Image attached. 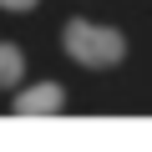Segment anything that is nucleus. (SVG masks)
Wrapping results in <instances>:
<instances>
[{
    "label": "nucleus",
    "instance_id": "7ed1b4c3",
    "mask_svg": "<svg viewBox=\"0 0 152 152\" xmlns=\"http://www.w3.org/2000/svg\"><path fill=\"white\" fill-rule=\"evenodd\" d=\"M15 81H20V51L0 41V86H15Z\"/></svg>",
    "mask_w": 152,
    "mask_h": 152
},
{
    "label": "nucleus",
    "instance_id": "f03ea898",
    "mask_svg": "<svg viewBox=\"0 0 152 152\" xmlns=\"http://www.w3.org/2000/svg\"><path fill=\"white\" fill-rule=\"evenodd\" d=\"M61 102H66V91L46 81V86H31L15 96V117H51V112H61Z\"/></svg>",
    "mask_w": 152,
    "mask_h": 152
},
{
    "label": "nucleus",
    "instance_id": "f257e3e1",
    "mask_svg": "<svg viewBox=\"0 0 152 152\" xmlns=\"http://www.w3.org/2000/svg\"><path fill=\"white\" fill-rule=\"evenodd\" d=\"M61 36H66V56H71V61H81V66H112V61H122V56H127L122 31H112V26L71 20Z\"/></svg>",
    "mask_w": 152,
    "mask_h": 152
},
{
    "label": "nucleus",
    "instance_id": "20e7f679",
    "mask_svg": "<svg viewBox=\"0 0 152 152\" xmlns=\"http://www.w3.org/2000/svg\"><path fill=\"white\" fill-rule=\"evenodd\" d=\"M36 0H0V10H31Z\"/></svg>",
    "mask_w": 152,
    "mask_h": 152
}]
</instances>
